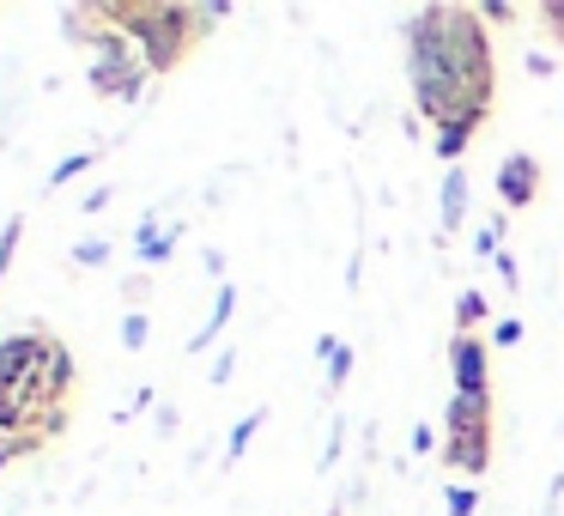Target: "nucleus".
Returning a JSON list of instances; mask_svg holds the SVG:
<instances>
[{"label": "nucleus", "mask_w": 564, "mask_h": 516, "mask_svg": "<svg viewBox=\"0 0 564 516\" xmlns=\"http://www.w3.org/2000/svg\"><path fill=\"white\" fill-rule=\"evenodd\" d=\"M110 25L122 31V37H134V50L147 55L152 79L176 74V67H183V55L207 37L195 7H159V0H116Z\"/></svg>", "instance_id": "obj_1"}, {"label": "nucleus", "mask_w": 564, "mask_h": 516, "mask_svg": "<svg viewBox=\"0 0 564 516\" xmlns=\"http://www.w3.org/2000/svg\"><path fill=\"white\" fill-rule=\"evenodd\" d=\"M443 462L455 474L491 467V395H449L443 407Z\"/></svg>", "instance_id": "obj_2"}, {"label": "nucleus", "mask_w": 564, "mask_h": 516, "mask_svg": "<svg viewBox=\"0 0 564 516\" xmlns=\"http://www.w3.org/2000/svg\"><path fill=\"white\" fill-rule=\"evenodd\" d=\"M152 67L147 55L134 50V37H122V31H98V43H91V92L98 98H116V104H134L140 92H147Z\"/></svg>", "instance_id": "obj_3"}, {"label": "nucleus", "mask_w": 564, "mask_h": 516, "mask_svg": "<svg viewBox=\"0 0 564 516\" xmlns=\"http://www.w3.org/2000/svg\"><path fill=\"white\" fill-rule=\"evenodd\" d=\"M540 183H546V171H540L534 152H503V164H498V201H503V213H528L540 201Z\"/></svg>", "instance_id": "obj_4"}, {"label": "nucleus", "mask_w": 564, "mask_h": 516, "mask_svg": "<svg viewBox=\"0 0 564 516\" xmlns=\"http://www.w3.org/2000/svg\"><path fill=\"white\" fill-rule=\"evenodd\" d=\"M449 370H455V395H491L486 341L479 334H455L449 341Z\"/></svg>", "instance_id": "obj_5"}, {"label": "nucleus", "mask_w": 564, "mask_h": 516, "mask_svg": "<svg viewBox=\"0 0 564 516\" xmlns=\"http://www.w3.org/2000/svg\"><path fill=\"white\" fill-rule=\"evenodd\" d=\"M37 346H43V329L7 334V341H0V389H7V383H31V370H37Z\"/></svg>", "instance_id": "obj_6"}, {"label": "nucleus", "mask_w": 564, "mask_h": 516, "mask_svg": "<svg viewBox=\"0 0 564 516\" xmlns=\"http://www.w3.org/2000/svg\"><path fill=\"white\" fill-rule=\"evenodd\" d=\"M237 316V286H219V298H213V316H207V329H195L188 334V353H200V346H213V334H225V322Z\"/></svg>", "instance_id": "obj_7"}, {"label": "nucleus", "mask_w": 564, "mask_h": 516, "mask_svg": "<svg viewBox=\"0 0 564 516\" xmlns=\"http://www.w3.org/2000/svg\"><path fill=\"white\" fill-rule=\"evenodd\" d=\"M455 225H467V176H462V164L443 176V232L455 237Z\"/></svg>", "instance_id": "obj_8"}, {"label": "nucleus", "mask_w": 564, "mask_h": 516, "mask_svg": "<svg viewBox=\"0 0 564 516\" xmlns=\"http://www.w3.org/2000/svg\"><path fill=\"white\" fill-rule=\"evenodd\" d=\"M134 249H140V261H147V268H159V261H171V249H176V232H164L159 237V219H140V237H134Z\"/></svg>", "instance_id": "obj_9"}, {"label": "nucleus", "mask_w": 564, "mask_h": 516, "mask_svg": "<svg viewBox=\"0 0 564 516\" xmlns=\"http://www.w3.org/2000/svg\"><path fill=\"white\" fill-rule=\"evenodd\" d=\"M479 322H486V292H474V286H467V292L455 298V334H474Z\"/></svg>", "instance_id": "obj_10"}, {"label": "nucleus", "mask_w": 564, "mask_h": 516, "mask_svg": "<svg viewBox=\"0 0 564 516\" xmlns=\"http://www.w3.org/2000/svg\"><path fill=\"white\" fill-rule=\"evenodd\" d=\"M261 419H268V413H261V407H256V413H243V419H237V426H231V443H225V462H243V450H249V443H256Z\"/></svg>", "instance_id": "obj_11"}, {"label": "nucleus", "mask_w": 564, "mask_h": 516, "mask_svg": "<svg viewBox=\"0 0 564 516\" xmlns=\"http://www.w3.org/2000/svg\"><path fill=\"white\" fill-rule=\"evenodd\" d=\"M98 159H104V147H86V152H74V159H62V164H55V171H50V189L74 183V176H79V171H91V164H98Z\"/></svg>", "instance_id": "obj_12"}, {"label": "nucleus", "mask_w": 564, "mask_h": 516, "mask_svg": "<svg viewBox=\"0 0 564 516\" xmlns=\"http://www.w3.org/2000/svg\"><path fill=\"white\" fill-rule=\"evenodd\" d=\"M19 244H25V219H7V225H0V280L13 273V256H19Z\"/></svg>", "instance_id": "obj_13"}, {"label": "nucleus", "mask_w": 564, "mask_h": 516, "mask_svg": "<svg viewBox=\"0 0 564 516\" xmlns=\"http://www.w3.org/2000/svg\"><path fill=\"white\" fill-rule=\"evenodd\" d=\"M346 377H352V346H334L328 353V389H346Z\"/></svg>", "instance_id": "obj_14"}, {"label": "nucleus", "mask_w": 564, "mask_h": 516, "mask_svg": "<svg viewBox=\"0 0 564 516\" xmlns=\"http://www.w3.org/2000/svg\"><path fill=\"white\" fill-rule=\"evenodd\" d=\"M147 341H152V316H140V310H134V316L122 322V346H128V353H140Z\"/></svg>", "instance_id": "obj_15"}, {"label": "nucleus", "mask_w": 564, "mask_h": 516, "mask_svg": "<svg viewBox=\"0 0 564 516\" xmlns=\"http://www.w3.org/2000/svg\"><path fill=\"white\" fill-rule=\"evenodd\" d=\"M74 261L79 268H104V261H110V244H104V237H86V244H74Z\"/></svg>", "instance_id": "obj_16"}, {"label": "nucleus", "mask_w": 564, "mask_h": 516, "mask_svg": "<svg viewBox=\"0 0 564 516\" xmlns=\"http://www.w3.org/2000/svg\"><path fill=\"white\" fill-rule=\"evenodd\" d=\"M534 19L546 25L552 43H564V0H546V7H534Z\"/></svg>", "instance_id": "obj_17"}, {"label": "nucleus", "mask_w": 564, "mask_h": 516, "mask_svg": "<svg viewBox=\"0 0 564 516\" xmlns=\"http://www.w3.org/2000/svg\"><path fill=\"white\" fill-rule=\"evenodd\" d=\"M479 510V492L474 486H449V516H474Z\"/></svg>", "instance_id": "obj_18"}, {"label": "nucleus", "mask_w": 564, "mask_h": 516, "mask_svg": "<svg viewBox=\"0 0 564 516\" xmlns=\"http://www.w3.org/2000/svg\"><path fill=\"white\" fill-rule=\"evenodd\" d=\"M491 341H498V346H516V341H522V322H516V316H498V322H491Z\"/></svg>", "instance_id": "obj_19"}, {"label": "nucleus", "mask_w": 564, "mask_h": 516, "mask_svg": "<svg viewBox=\"0 0 564 516\" xmlns=\"http://www.w3.org/2000/svg\"><path fill=\"white\" fill-rule=\"evenodd\" d=\"M479 19H486V25H510L516 7H510V0H486V7H479Z\"/></svg>", "instance_id": "obj_20"}, {"label": "nucleus", "mask_w": 564, "mask_h": 516, "mask_svg": "<svg viewBox=\"0 0 564 516\" xmlns=\"http://www.w3.org/2000/svg\"><path fill=\"white\" fill-rule=\"evenodd\" d=\"M340 443H346V419H334V431H328V455H322V462H340Z\"/></svg>", "instance_id": "obj_21"}, {"label": "nucleus", "mask_w": 564, "mask_h": 516, "mask_svg": "<svg viewBox=\"0 0 564 516\" xmlns=\"http://www.w3.org/2000/svg\"><path fill=\"white\" fill-rule=\"evenodd\" d=\"M231 365H237V353H219V358H213V383H231Z\"/></svg>", "instance_id": "obj_22"}, {"label": "nucleus", "mask_w": 564, "mask_h": 516, "mask_svg": "<svg viewBox=\"0 0 564 516\" xmlns=\"http://www.w3.org/2000/svg\"><path fill=\"white\" fill-rule=\"evenodd\" d=\"M498 273H503V286L522 280V273H516V256H510V249H498Z\"/></svg>", "instance_id": "obj_23"}, {"label": "nucleus", "mask_w": 564, "mask_h": 516, "mask_svg": "<svg viewBox=\"0 0 564 516\" xmlns=\"http://www.w3.org/2000/svg\"><path fill=\"white\" fill-rule=\"evenodd\" d=\"M110 195H116V189H110V183H98V189H91V195H86V213H98V207H104V201H110Z\"/></svg>", "instance_id": "obj_24"}, {"label": "nucleus", "mask_w": 564, "mask_h": 516, "mask_svg": "<svg viewBox=\"0 0 564 516\" xmlns=\"http://www.w3.org/2000/svg\"><path fill=\"white\" fill-rule=\"evenodd\" d=\"M7 462H19V455H13V450H7V443H0V467H7Z\"/></svg>", "instance_id": "obj_25"}, {"label": "nucleus", "mask_w": 564, "mask_h": 516, "mask_svg": "<svg viewBox=\"0 0 564 516\" xmlns=\"http://www.w3.org/2000/svg\"><path fill=\"white\" fill-rule=\"evenodd\" d=\"M328 516H346V510H328Z\"/></svg>", "instance_id": "obj_26"}]
</instances>
